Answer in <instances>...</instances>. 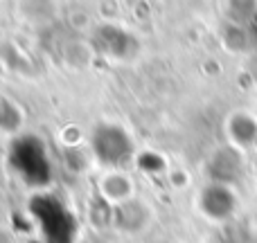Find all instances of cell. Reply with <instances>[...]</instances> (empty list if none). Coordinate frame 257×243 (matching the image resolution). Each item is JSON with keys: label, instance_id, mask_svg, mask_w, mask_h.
I'll use <instances>...</instances> for the list:
<instances>
[{"label": "cell", "instance_id": "cell-1", "mask_svg": "<svg viewBox=\"0 0 257 243\" xmlns=\"http://www.w3.org/2000/svg\"><path fill=\"white\" fill-rule=\"evenodd\" d=\"M32 216L45 243H75L77 223L72 212L54 196H36L32 198Z\"/></svg>", "mask_w": 257, "mask_h": 243}, {"label": "cell", "instance_id": "cell-2", "mask_svg": "<svg viewBox=\"0 0 257 243\" xmlns=\"http://www.w3.org/2000/svg\"><path fill=\"white\" fill-rule=\"evenodd\" d=\"M9 162L27 185L43 187L52 178V164H50L48 151H45L43 142L32 135H25L14 142L12 151H9Z\"/></svg>", "mask_w": 257, "mask_h": 243}, {"label": "cell", "instance_id": "cell-3", "mask_svg": "<svg viewBox=\"0 0 257 243\" xmlns=\"http://www.w3.org/2000/svg\"><path fill=\"white\" fill-rule=\"evenodd\" d=\"M93 151L108 167H122L133 155V142L122 126L104 124L93 135Z\"/></svg>", "mask_w": 257, "mask_h": 243}, {"label": "cell", "instance_id": "cell-4", "mask_svg": "<svg viewBox=\"0 0 257 243\" xmlns=\"http://www.w3.org/2000/svg\"><path fill=\"white\" fill-rule=\"evenodd\" d=\"M199 209L210 221L226 223L237 212V194L232 185L223 182H208L199 194Z\"/></svg>", "mask_w": 257, "mask_h": 243}, {"label": "cell", "instance_id": "cell-5", "mask_svg": "<svg viewBox=\"0 0 257 243\" xmlns=\"http://www.w3.org/2000/svg\"><path fill=\"white\" fill-rule=\"evenodd\" d=\"M210 182H223V185H235L239 178H244V151L235 144L221 146L214 151L208 162Z\"/></svg>", "mask_w": 257, "mask_h": 243}, {"label": "cell", "instance_id": "cell-6", "mask_svg": "<svg viewBox=\"0 0 257 243\" xmlns=\"http://www.w3.org/2000/svg\"><path fill=\"white\" fill-rule=\"evenodd\" d=\"M228 135H230V144L237 149H248L257 142V117L246 111H237L228 120Z\"/></svg>", "mask_w": 257, "mask_h": 243}, {"label": "cell", "instance_id": "cell-7", "mask_svg": "<svg viewBox=\"0 0 257 243\" xmlns=\"http://www.w3.org/2000/svg\"><path fill=\"white\" fill-rule=\"evenodd\" d=\"M212 243H250V239H248V234H246L244 230H237V227H226V230H223Z\"/></svg>", "mask_w": 257, "mask_h": 243}, {"label": "cell", "instance_id": "cell-8", "mask_svg": "<svg viewBox=\"0 0 257 243\" xmlns=\"http://www.w3.org/2000/svg\"><path fill=\"white\" fill-rule=\"evenodd\" d=\"M255 218H257V200H255Z\"/></svg>", "mask_w": 257, "mask_h": 243}]
</instances>
